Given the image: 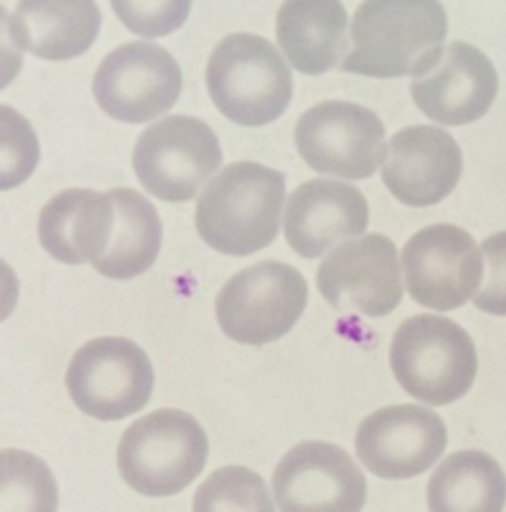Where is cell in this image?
Masks as SVG:
<instances>
[{
    "label": "cell",
    "mask_w": 506,
    "mask_h": 512,
    "mask_svg": "<svg viewBox=\"0 0 506 512\" xmlns=\"http://www.w3.org/2000/svg\"><path fill=\"white\" fill-rule=\"evenodd\" d=\"M440 0H366L352 21L351 51L342 72L392 79L425 73L447 38Z\"/></svg>",
    "instance_id": "cell-1"
},
{
    "label": "cell",
    "mask_w": 506,
    "mask_h": 512,
    "mask_svg": "<svg viewBox=\"0 0 506 512\" xmlns=\"http://www.w3.org/2000/svg\"><path fill=\"white\" fill-rule=\"evenodd\" d=\"M285 201V176L257 162L226 167L199 198V236L219 253L244 257L278 236Z\"/></svg>",
    "instance_id": "cell-2"
},
{
    "label": "cell",
    "mask_w": 506,
    "mask_h": 512,
    "mask_svg": "<svg viewBox=\"0 0 506 512\" xmlns=\"http://www.w3.org/2000/svg\"><path fill=\"white\" fill-rule=\"evenodd\" d=\"M207 85L217 109L242 127L276 121L293 98V75L262 36L233 33L211 54Z\"/></svg>",
    "instance_id": "cell-3"
},
{
    "label": "cell",
    "mask_w": 506,
    "mask_h": 512,
    "mask_svg": "<svg viewBox=\"0 0 506 512\" xmlns=\"http://www.w3.org/2000/svg\"><path fill=\"white\" fill-rule=\"evenodd\" d=\"M389 357L401 388L428 406L460 400L477 376V349L471 337L440 315L422 314L404 321L395 331Z\"/></svg>",
    "instance_id": "cell-4"
},
{
    "label": "cell",
    "mask_w": 506,
    "mask_h": 512,
    "mask_svg": "<svg viewBox=\"0 0 506 512\" xmlns=\"http://www.w3.org/2000/svg\"><path fill=\"white\" fill-rule=\"evenodd\" d=\"M208 437L189 413L161 409L137 419L122 435L118 468L125 483L150 498L173 496L204 471Z\"/></svg>",
    "instance_id": "cell-5"
},
{
    "label": "cell",
    "mask_w": 506,
    "mask_h": 512,
    "mask_svg": "<svg viewBox=\"0 0 506 512\" xmlns=\"http://www.w3.org/2000/svg\"><path fill=\"white\" fill-rule=\"evenodd\" d=\"M308 282L287 263L266 260L233 275L216 299L229 339L262 346L290 333L308 305Z\"/></svg>",
    "instance_id": "cell-6"
},
{
    "label": "cell",
    "mask_w": 506,
    "mask_h": 512,
    "mask_svg": "<svg viewBox=\"0 0 506 512\" xmlns=\"http://www.w3.org/2000/svg\"><path fill=\"white\" fill-rule=\"evenodd\" d=\"M155 373L146 352L125 337H98L70 361L66 386L70 398L91 418L127 419L149 403Z\"/></svg>",
    "instance_id": "cell-7"
},
{
    "label": "cell",
    "mask_w": 506,
    "mask_h": 512,
    "mask_svg": "<svg viewBox=\"0 0 506 512\" xmlns=\"http://www.w3.org/2000/svg\"><path fill=\"white\" fill-rule=\"evenodd\" d=\"M222 161L216 133L201 119L183 115L170 116L147 128L133 156L141 185L167 202L195 198Z\"/></svg>",
    "instance_id": "cell-8"
},
{
    "label": "cell",
    "mask_w": 506,
    "mask_h": 512,
    "mask_svg": "<svg viewBox=\"0 0 506 512\" xmlns=\"http://www.w3.org/2000/svg\"><path fill=\"white\" fill-rule=\"evenodd\" d=\"M294 139L312 170L340 179H368L385 159V125L367 107L348 101H324L303 113Z\"/></svg>",
    "instance_id": "cell-9"
},
{
    "label": "cell",
    "mask_w": 506,
    "mask_h": 512,
    "mask_svg": "<svg viewBox=\"0 0 506 512\" xmlns=\"http://www.w3.org/2000/svg\"><path fill=\"white\" fill-rule=\"evenodd\" d=\"M183 75L170 52L149 42H130L110 52L94 76L95 100L116 121L143 124L179 100Z\"/></svg>",
    "instance_id": "cell-10"
},
{
    "label": "cell",
    "mask_w": 506,
    "mask_h": 512,
    "mask_svg": "<svg viewBox=\"0 0 506 512\" xmlns=\"http://www.w3.org/2000/svg\"><path fill=\"white\" fill-rule=\"evenodd\" d=\"M407 290L414 302L447 312L465 305L483 281L477 242L455 225H432L413 235L403 250Z\"/></svg>",
    "instance_id": "cell-11"
},
{
    "label": "cell",
    "mask_w": 506,
    "mask_h": 512,
    "mask_svg": "<svg viewBox=\"0 0 506 512\" xmlns=\"http://www.w3.org/2000/svg\"><path fill=\"white\" fill-rule=\"evenodd\" d=\"M317 285L337 311L385 317L403 300L397 247L382 233L345 242L321 263Z\"/></svg>",
    "instance_id": "cell-12"
},
{
    "label": "cell",
    "mask_w": 506,
    "mask_h": 512,
    "mask_svg": "<svg viewBox=\"0 0 506 512\" xmlns=\"http://www.w3.org/2000/svg\"><path fill=\"white\" fill-rule=\"evenodd\" d=\"M274 496L281 511H360L367 481L348 452L336 444H297L276 466Z\"/></svg>",
    "instance_id": "cell-13"
},
{
    "label": "cell",
    "mask_w": 506,
    "mask_h": 512,
    "mask_svg": "<svg viewBox=\"0 0 506 512\" xmlns=\"http://www.w3.org/2000/svg\"><path fill=\"white\" fill-rule=\"evenodd\" d=\"M447 447L443 419L416 404L385 407L357 431L355 450L371 474L386 480L417 477L434 466Z\"/></svg>",
    "instance_id": "cell-14"
},
{
    "label": "cell",
    "mask_w": 506,
    "mask_h": 512,
    "mask_svg": "<svg viewBox=\"0 0 506 512\" xmlns=\"http://www.w3.org/2000/svg\"><path fill=\"white\" fill-rule=\"evenodd\" d=\"M498 88V73L487 55L466 42H452L425 73L414 78L412 97L432 121L462 127L489 112Z\"/></svg>",
    "instance_id": "cell-15"
},
{
    "label": "cell",
    "mask_w": 506,
    "mask_h": 512,
    "mask_svg": "<svg viewBox=\"0 0 506 512\" xmlns=\"http://www.w3.org/2000/svg\"><path fill=\"white\" fill-rule=\"evenodd\" d=\"M462 170V152L452 134L432 125H414L389 141L382 180L404 205L431 207L455 190Z\"/></svg>",
    "instance_id": "cell-16"
},
{
    "label": "cell",
    "mask_w": 506,
    "mask_h": 512,
    "mask_svg": "<svg viewBox=\"0 0 506 512\" xmlns=\"http://www.w3.org/2000/svg\"><path fill=\"white\" fill-rule=\"evenodd\" d=\"M370 210L358 187L315 179L288 198L284 233L290 247L305 259H318L346 239L367 231Z\"/></svg>",
    "instance_id": "cell-17"
},
{
    "label": "cell",
    "mask_w": 506,
    "mask_h": 512,
    "mask_svg": "<svg viewBox=\"0 0 506 512\" xmlns=\"http://www.w3.org/2000/svg\"><path fill=\"white\" fill-rule=\"evenodd\" d=\"M95 0H20L11 18L18 48L49 61L85 54L100 33Z\"/></svg>",
    "instance_id": "cell-18"
},
{
    "label": "cell",
    "mask_w": 506,
    "mask_h": 512,
    "mask_svg": "<svg viewBox=\"0 0 506 512\" xmlns=\"http://www.w3.org/2000/svg\"><path fill=\"white\" fill-rule=\"evenodd\" d=\"M113 216L110 193L64 190L45 205L39 216V241L58 262L94 263L106 250Z\"/></svg>",
    "instance_id": "cell-19"
},
{
    "label": "cell",
    "mask_w": 506,
    "mask_h": 512,
    "mask_svg": "<svg viewBox=\"0 0 506 512\" xmlns=\"http://www.w3.org/2000/svg\"><path fill=\"white\" fill-rule=\"evenodd\" d=\"M349 18L340 0H285L276 17V39L294 69L330 72L348 51Z\"/></svg>",
    "instance_id": "cell-20"
},
{
    "label": "cell",
    "mask_w": 506,
    "mask_h": 512,
    "mask_svg": "<svg viewBox=\"0 0 506 512\" xmlns=\"http://www.w3.org/2000/svg\"><path fill=\"white\" fill-rule=\"evenodd\" d=\"M109 193L115 211L112 232L106 250L92 266L110 280H131L156 262L162 245L161 219L152 202L137 190L121 187Z\"/></svg>",
    "instance_id": "cell-21"
},
{
    "label": "cell",
    "mask_w": 506,
    "mask_h": 512,
    "mask_svg": "<svg viewBox=\"0 0 506 512\" xmlns=\"http://www.w3.org/2000/svg\"><path fill=\"white\" fill-rule=\"evenodd\" d=\"M505 504L504 469L480 450L453 453L428 483L431 511H502Z\"/></svg>",
    "instance_id": "cell-22"
},
{
    "label": "cell",
    "mask_w": 506,
    "mask_h": 512,
    "mask_svg": "<svg viewBox=\"0 0 506 512\" xmlns=\"http://www.w3.org/2000/svg\"><path fill=\"white\" fill-rule=\"evenodd\" d=\"M265 480L244 466L214 471L196 490L195 511H274Z\"/></svg>",
    "instance_id": "cell-23"
},
{
    "label": "cell",
    "mask_w": 506,
    "mask_h": 512,
    "mask_svg": "<svg viewBox=\"0 0 506 512\" xmlns=\"http://www.w3.org/2000/svg\"><path fill=\"white\" fill-rule=\"evenodd\" d=\"M3 510H55L57 486L41 459L21 450L2 453Z\"/></svg>",
    "instance_id": "cell-24"
},
{
    "label": "cell",
    "mask_w": 506,
    "mask_h": 512,
    "mask_svg": "<svg viewBox=\"0 0 506 512\" xmlns=\"http://www.w3.org/2000/svg\"><path fill=\"white\" fill-rule=\"evenodd\" d=\"M121 23L141 38H164L186 23L192 0H110Z\"/></svg>",
    "instance_id": "cell-25"
},
{
    "label": "cell",
    "mask_w": 506,
    "mask_h": 512,
    "mask_svg": "<svg viewBox=\"0 0 506 512\" xmlns=\"http://www.w3.org/2000/svg\"><path fill=\"white\" fill-rule=\"evenodd\" d=\"M484 274L474 305L486 314L506 317V231L495 233L481 245Z\"/></svg>",
    "instance_id": "cell-26"
}]
</instances>
